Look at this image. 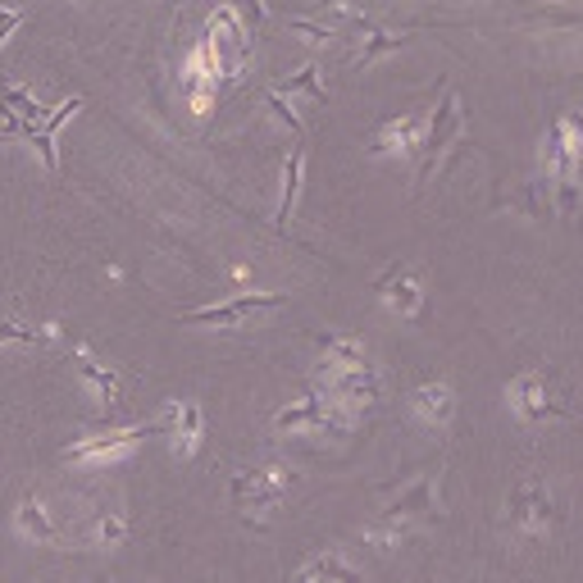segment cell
Instances as JSON below:
<instances>
[{"mask_svg":"<svg viewBox=\"0 0 583 583\" xmlns=\"http://www.w3.org/2000/svg\"><path fill=\"white\" fill-rule=\"evenodd\" d=\"M274 428H278V434H288V428H292V434H296V428H311V434L342 438L347 428H351V415L324 388H311L296 405H288V411L274 415Z\"/></svg>","mask_w":583,"mask_h":583,"instance_id":"6da1fadb","label":"cell"},{"mask_svg":"<svg viewBox=\"0 0 583 583\" xmlns=\"http://www.w3.org/2000/svg\"><path fill=\"white\" fill-rule=\"evenodd\" d=\"M278 306H288V292H238V296L219 301V306L187 311L183 324H192V328H242L246 319H260Z\"/></svg>","mask_w":583,"mask_h":583,"instance_id":"7a4b0ae2","label":"cell"},{"mask_svg":"<svg viewBox=\"0 0 583 583\" xmlns=\"http://www.w3.org/2000/svg\"><path fill=\"white\" fill-rule=\"evenodd\" d=\"M465 133V110H461V96L456 92H447L442 96V106L434 110V119L424 123V137H420V173L415 179L420 183H428V173L438 169V160L451 150V142Z\"/></svg>","mask_w":583,"mask_h":583,"instance_id":"3957f363","label":"cell"},{"mask_svg":"<svg viewBox=\"0 0 583 583\" xmlns=\"http://www.w3.org/2000/svg\"><path fill=\"white\" fill-rule=\"evenodd\" d=\"M292 470L288 465H256V470H242L233 478V501L242 511H265V506H278L292 493Z\"/></svg>","mask_w":583,"mask_h":583,"instance_id":"277c9868","label":"cell"},{"mask_svg":"<svg viewBox=\"0 0 583 583\" xmlns=\"http://www.w3.org/2000/svg\"><path fill=\"white\" fill-rule=\"evenodd\" d=\"M506 511H511L515 534H547L551 520H556V497L547 484H538V478H524L511 493V501H506Z\"/></svg>","mask_w":583,"mask_h":583,"instance_id":"5b68a950","label":"cell"},{"mask_svg":"<svg viewBox=\"0 0 583 583\" xmlns=\"http://www.w3.org/2000/svg\"><path fill=\"white\" fill-rule=\"evenodd\" d=\"M150 434H160V420L129 424V428H110V434H96V438H83V442L64 447V461H119V456H129Z\"/></svg>","mask_w":583,"mask_h":583,"instance_id":"8992f818","label":"cell"},{"mask_svg":"<svg viewBox=\"0 0 583 583\" xmlns=\"http://www.w3.org/2000/svg\"><path fill=\"white\" fill-rule=\"evenodd\" d=\"M506 401H511V411L520 415V420H547V415H566V405L551 397V384H547V374H538V369H524V374H515L511 384H506Z\"/></svg>","mask_w":583,"mask_h":583,"instance_id":"52a82bcc","label":"cell"},{"mask_svg":"<svg viewBox=\"0 0 583 583\" xmlns=\"http://www.w3.org/2000/svg\"><path fill=\"white\" fill-rule=\"evenodd\" d=\"M328 397H333L347 415H356V411H369V405L378 401V392H384V384H378V374L374 365L365 369H347V374H324V384H319Z\"/></svg>","mask_w":583,"mask_h":583,"instance_id":"ba28073f","label":"cell"},{"mask_svg":"<svg viewBox=\"0 0 583 583\" xmlns=\"http://www.w3.org/2000/svg\"><path fill=\"white\" fill-rule=\"evenodd\" d=\"M206 41L215 50V60H219V73H238L242 60H246V28H242V19L233 10H215L210 23H206Z\"/></svg>","mask_w":583,"mask_h":583,"instance_id":"9c48e42d","label":"cell"},{"mask_svg":"<svg viewBox=\"0 0 583 583\" xmlns=\"http://www.w3.org/2000/svg\"><path fill=\"white\" fill-rule=\"evenodd\" d=\"M434 511H438L434 474H420L411 488H401V493L388 501V511L378 515V520L392 524V529H401V534H405V524H415V520H434Z\"/></svg>","mask_w":583,"mask_h":583,"instance_id":"30bf717a","label":"cell"},{"mask_svg":"<svg viewBox=\"0 0 583 583\" xmlns=\"http://www.w3.org/2000/svg\"><path fill=\"white\" fill-rule=\"evenodd\" d=\"M78 110H83V96H69L64 106H56V110H50L41 123H23V129H19V137H23V142H33V146L41 150V165H46L50 173L60 169V156H56V133H60L64 123H69L73 114H78Z\"/></svg>","mask_w":583,"mask_h":583,"instance_id":"8fae6325","label":"cell"},{"mask_svg":"<svg viewBox=\"0 0 583 583\" xmlns=\"http://www.w3.org/2000/svg\"><path fill=\"white\" fill-rule=\"evenodd\" d=\"M160 434L169 438L173 456H192L201 447V405L196 401H173L160 415Z\"/></svg>","mask_w":583,"mask_h":583,"instance_id":"7c38bea8","label":"cell"},{"mask_svg":"<svg viewBox=\"0 0 583 583\" xmlns=\"http://www.w3.org/2000/svg\"><path fill=\"white\" fill-rule=\"evenodd\" d=\"M420 137H424V119L420 114H401V119L378 123L369 150L374 156H411V150H420Z\"/></svg>","mask_w":583,"mask_h":583,"instance_id":"4fadbf2b","label":"cell"},{"mask_svg":"<svg viewBox=\"0 0 583 583\" xmlns=\"http://www.w3.org/2000/svg\"><path fill=\"white\" fill-rule=\"evenodd\" d=\"M411 415L415 420H424L428 428H442L451 415H456V392H451V384H420L415 392H411Z\"/></svg>","mask_w":583,"mask_h":583,"instance_id":"5bb4252c","label":"cell"},{"mask_svg":"<svg viewBox=\"0 0 583 583\" xmlns=\"http://www.w3.org/2000/svg\"><path fill=\"white\" fill-rule=\"evenodd\" d=\"M378 296H384V306L392 311V315H420V306H424V288H420V278L415 274H405V269H392L384 283H378Z\"/></svg>","mask_w":583,"mask_h":583,"instance_id":"9a60e30c","label":"cell"},{"mask_svg":"<svg viewBox=\"0 0 583 583\" xmlns=\"http://www.w3.org/2000/svg\"><path fill=\"white\" fill-rule=\"evenodd\" d=\"M319 351H324V374H347V369H365V365H369L365 342L347 338V333L319 338Z\"/></svg>","mask_w":583,"mask_h":583,"instance_id":"2e32d148","label":"cell"},{"mask_svg":"<svg viewBox=\"0 0 583 583\" xmlns=\"http://www.w3.org/2000/svg\"><path fill=\"white\" fill-rule=\"evenodd\" d=\"M296 583H361V574L347 566V556L319 551V556H311V561L296 570Z\"/></svg>","mask_w":583,"mask_h":583,"instance_id":"e0dca14e","label":"cell"},{"mask_svg":"<svg viewBox=\"0 0 583 583\" xmlns=\"http://www.w3.org/2000/svg\"><path fill=\"white\" fill-rule=\"evenodd\" d=\"M14 520H19V534H28V538H37V543H56V538H60V529H56V520H50V511H46L41 497H23Z\"/></svg>","mask_w":583,"mask_h":583,"instance_id":"ac0fdd59","label":"cell"},{"mask_svg":"<svg viewBox=\"0 0 583 583\" xmlns=\"http://www.w3.org/2000/svg\"><path fill=\"white\" fill-rule=\"evenodd\" d=\"M301 173H306V156H301V146H292V156L283 160V196H278V215H274L278 228H288V219H292L296 192H301Z\"/></svg>","mask_w":583,"mask_h":583,"instance_id":"d6986e66","label":"cell"},{"mask_svg":"<svg viewBox=\"0 0 583 583\" xmlns=\"http://www.w3.org/2000/svg\"><path fill=\"white\" fill-rule=\"evenodd\" d=\"M78 374H83V384L96 392L100 405H119V374L114 369L96 365L92 356H78Z\"/></svg>","mask_w":583,"mask_h":583,"instance_id":"ffe728a7","label":"cell"},{"mask_svg":"<svg viewBox=\"0 0 583 583\" xmlns=\"http://www.w3.org/2000/svg\"><path fill=\"white\" fill-rule=\"evenodd\" d=\"M0 106H5L14 119H23V123H41L46 119V110L37 106V96L14 87V83H0Z\"/></svg>","mask_w":583,"mask_h":583,"instance_id":"44dd1931","label":"cell"},{"mask_svg":"<svg viewBox=\"0 0 583 583\" xmlns=\"http://www.w3.org/2000/svg\"><path fill=\"white\" fill-rule=\"evenodd\" d=\"M278 96H306V100H315V106H319V100L328 96L324 83H319V64H306V69H296L292 78H283Z\"/></svg>","mask_w":583,"mask_h":583,"instance_id":"7402d4cb","label":"cell"},{"mask_svg":"<svg viewBox=\"0 0 583 583\" xmlns=\"http://www.w3.org/2000/svg\"><path fill=\"white\" fill-rule=\"evenodd\" d=\"M123 538H129V520H123L119 511H100L96 524H92V543L96 547H119Z\"/></svg>","mask_w":583,"mask_h":583,"instance_id":"603a6c76","label":"cell"},{"mask_svg":"<svg viewBox=\"0 0 583 583\" xmlns=\"http://www.w3.org/2000/svg\"><path fill=\"white\" fill-rule=\"evenodd\" d=\"M405 41V33H384V28H365V41H361V56L356 64H374L378 56H388V50H397Z\"/></svg>","mask_w":583,"mask_h":583,"instance_id":"cb8c5ba5","label":"cell"},{"mask_svg":"<svg viewBox=\"0 0 583 583\" xmlns=\"http://www.w3.org/2000/svg\"><path fill=\"white\" fill-rule=\"evenodd\" d=\"M41 338H56V324H50V328H33V324L0 319V347H5V342H41Z\"/></svg>","mask_w":583,"mask_h":583,"instance_id":"d4e9b609","label":"cell"},{"mask_svg":"<svg viewBox=\"0 0 583 583\" xmlns=\"http://www.w3.org/2000/svg\"><path fill=\"white\" fill-rule=\"evenodd\" d=\"M228 10L242 14V28H246V33H256L260 23H265V5H260V0H233Z\"/></svg>","mask_w":583,"mask_h":583,"instance_id":"484cf974","label":"cell"},{"mask_svg":"<svg viewBox=\"0 0 583 583\" xmlns=\"http://www.w3.org/2000/svg\"><path fill=\"white\" fill-rule=\"evenodd\" d=\"M269 110H274V119L278 123H288V129L301 137V119H296V110L288 106V96H278V92H269Z\"/></svg>","mask_w":583,"mask_h":583,"instance_id":"4316f807","label":"cell"},{"mask_svg":"<svg viewBox=\"0 0 583 583\" xmlns=\"http://www.w3.org/2000/svg\"><path fill=\"white\" fill-rule=\"evenodd\" d=\"M19 23H23V10H0V41H5Z\"/></svg>","mask_w":583,"mask_h":583,"instance_id":"83f0119b","label":"cell"},{"mask_svg":"<svg viewBox=\"0 0 583 583\" xmlns=\"http://www.w3.org/2000/svg\"><path fill=\"white\" fill-rule=\"evenodd\" d=\"M342 5H347V10H361V0H342Z\"/></svg>","mask_w":583,"mask_h":583,"instance_id":"f1b7e54d","label":"cell"}]
</instances>
